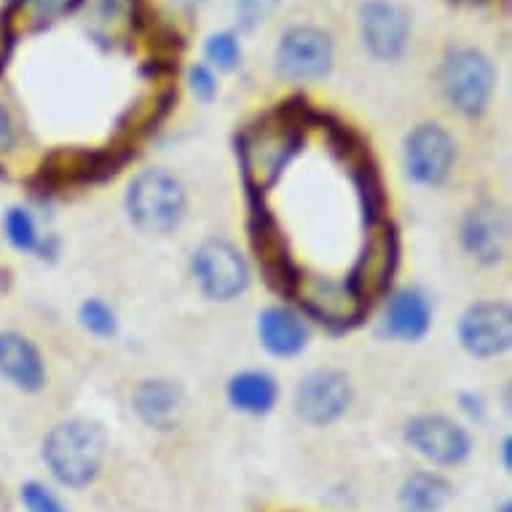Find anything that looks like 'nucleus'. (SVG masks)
<instances>
[{"label":"nucleus","instance_id":"24","mask_svg":"<svg viewBox=\"0 0 512 512\" xmlns=\"http://www.w3.org/2000/svg\"><path fill=\"white\" fill-rule=\"evenodd\" d=\"M204 54H207V62L212 68L218 70H236L242 65V43H239V35L231 33V30H223V33H212L204 43Z\"/></svg>","mask_w":512,"mask_h":512},{"label":"nucleus","instance_id":"11","mask_svg":"<svg viewBox=\"0 0 512 512\" xmlns=\"http://www.w3.org/2000/svg\"><path fill=\"white\" fill-rule=\"evenodd\" d=\"M459 341L464 352L491 360L510 349L512 344V311L502 301L475 303L459 319Z\"/></svg>","mask_w":512,"mask_h":512},{"label":"nucleus","instance_id":"22","mask_svg":"<svg viewBox=\"0 0 512 512\" xmlns=\"http://www.w3.org/2000/svg\"><path fill=\"white\" fill-rule=\"evenodd\" d=\"M84 0H14V6L9 11V22L22 25L25 30H43L59 22L62 17H68L81 6Z\"/></svg>","mask_w":512,"mask_h":512},{"label":"nucleus","instance_id":"2","mask_svg":"<svg viewBox=\"0 0 512 512\" xmlns=\"http://www.w3.org/2000/svg\"><path fill=\"white\" fill-rule=\"evenodd\" d=\"M108 454V437L97 421L70 419L51 429L43 440V462L59 486H92Z\"/></svg>","mask_w":512,"mask_h":512},{"label":"nucleus","instance_id":"29","mask_svg":"<svg viewBox=\"0 0 512 512\" xmlns=\"http://www.w3.org/2000/svg\"><path fill=\"white\" fill-rule=\"evenodd\" d=\"M14 140H17V135H14V124H11L9 110L3 108V102H0V153L11 151Z\"/></svg>","mask_w":512,"mask_h":512},{"label":"nucleus","instance_id":"28","mask_svg":"<svg viewBox=\"0 0 512 512\" xmlns=\"http://www.w3.org/2000/svg\"><path fill=\"white\" fill-rule=\"evenodd\" d=\"M188 84H191V92H194L196 100L212 102L218 97V78H215L210 65H194L191 76H188Z\"/></svg>","mask_w":512,"mask_h":512},{"label":"nucleus","instance_id":"14","mask_svg":"<svg viewBox=\"0 0 512 512\" xmlns=\"http://www.w3.org/2000/svg\"><path fill=\"white\" fill-rule=\"evenodd\" d=\"M462 247L480 266H494L504 258L507 247V220L491 202L475 204L462 223Z\"/></svg>","mask_w":512,"mask_h":512},{"label":"nucleus","instance_id":"25","mask_svg":"<svg viewBox=\"0 0 512 512\" xmlns=\"http://www.w3.org/2000/svg\"><path fill=\"white\" fill-rule=\"evenodd\" d=\"M78 319H81V325L97 338H113L118 333L116 311L110 309L105 301H97V298H89V301L81 303Z\"/></svg>","mask_w":512,"mask_h":512},{"label":"nucleus","instance_id":"30","mask_svg":"<svg viewBox=\"0 0 512 512\" xmlns=\"http://www.w3.org/2000/svg\"><path fill=\"white\" fill-rule=\"evenodd\" d=\"M462 403H464V411L470 413L472 419H483V411H486V408H483V397H478V395H462Z\"/></svg>","mask_w":512,"mask_h":512},{"label":"nucleus","instance_id":"1","mask_svg":"<svg viewBox=\"0 0 512 512\" xmlns=\"http://www.w3.org/2000/svg\"><path fill=\"white\" fill-rule=\"evenodd\" d=\"M303 145V124L290 108L277 110L239 137V161L252 191H269Z\"/></svg>","mask_w":512,"mask_h":512},{"label":"nucleus","instance_id":"20","mask_svg":"<svg viewBox=\"0 0 512 512\" xmlns=\"http://www.w3.org/2000/svg\"><path fill=\"white\" fill-rule=\"evenodd\" d=\"M228 403L247 416H266L279 400L277 378L266 370H242L228 381Z\"/></svg>","mask_w":512,"mask_h":512},{"label":"nucleus","instance_id":"6","mask_svg":"<svg viewBox=\"0 0 512 512\" xmlns=\"http://www.w3.org/2000/svg\"><path fill=\"white\" fill-rule=\"evenodd\" d=\"M194 277L210 301L228 303L250 285V266L226 239H210L194 252Z\"/></svg>","mask_w":512,"mask_h":512},{"label":"nucleus","instance_id":"8","mask_svg":"<svg viewBox=\"0 0 512 512\" xmlns=\"http://www.w3.org/2000/svg\"><path fill=\"white\" fill-rule=\"evenodd\" d=\"M405 443L435 467H459L470 459V432L440 413H421L405 424Z\"/></svg>","mask_w":512,"mask_h":512},{"label":"nucleus","instance_id":"12","mask_svg":"<svg viewBox=\"0 0 512 512\" xmlns=\"http://www.w3.org/2000/svg\"><path fill=\"white\" fill-rule=\"evenodd\" d=\"M360 30L370 54L392 62L405 51L411 22L408 14L392 0H368L360 9Z\"/></svg>","mask_w":512,"mask_h":512},{"label":"nucleus","instance_id":"27","mask_svg":"<svg viewBox=\"0 0 512 512\" xmlns=\"http://www.w3.org/2000/svg\"><path fill=\"white\" fill-rule=\"evenodd\" d=\"M22 504H25L27 512H68L65 504L59 502L57 496L51 494L49 488L38 483V480H30L22 486Z\"/></svg>","mask_w":512,"mask_h":512},{"label":"nucleus","instance_id":"21","mask_svg":"<svg viewBox=\"0 0 512 512\" xmlns=\"http://www.w3.org/2000/svg\"><path fill=\"white\" fill-rule=\"evenodd\" d=\"M451 499H454L451 480L432 470H419L408 475L397 494L403 512H443Z\"/></svg>","mask_w":512,"mask_h":512},{"label":"nucleus","instance_id":"16","mask_svg":"<svg viewBox=\"0 0 512 512\" xmlns=\"http://www.w3.org/2000/svg\"><path fill=\"white\" fill-rule=\"evenodd\" d=\"M135 413L140 416L145 427L156 429V432H169L175 429L183 419L185 397L183 389L177 387L169 378H148L135 389L132 397Z\"/></svg>","mask_w":512,"mask_h":512},{"label":"nucleus","instance_id":"18","mask_svg":"<svg viewBox=\"0 0 512 512\" xmlns=\"http://www.w3.org/2000/svg\"><path fill=\"white\" fill-rule=\"evenodd\" d=\"M384 325H387L389 336L400 338V341H421L432 328L429 298L416 287H405L392 295Z\"/></svg>","mask_w":512,"mask_h":512},{"label":"nucleus","instance_id":"3","mask_svg":"<svg viewBox=\"0 0 512 512\" xmlns=\"http://www.w3.org/2000/svg\"><path fill=\"white\" fill-rule=\"evenodd\" d=\"M126 212L145 234H169L185 215L183 185L164 169H145L126 188Z\"/></svg>","mask_w":512,"mask_h":512},{"label":"nucleus","instance_id":"31","mask_svg":"<svg viewBox=\"0 0 512 512\" xmlns=\"http://www.w3.org/2000/svg\"><path fill=\"white\" fill-rule=\"evenodd\" d=\"M510 445H512V440L510 437H504V443H502V456H504V470L510 472Z\"/></svg>","mask_w":512,"mask_h":512},{"label":"nucleus","instance_id":"32","mask_svg":"<svg viewBox=\"0 0 512 512\" xmlns=\"http://www.w3.org/2000/svg\"><path fill=\"white\" fill-rule=\"evenodd\" d=\"M180 3H185V6H194V3H199V0H180Z\"/></svg>","mask_w":512,"mask_h":512},{"label":"nucleus","instance_id":"5","mask_svg":"<svg viewBox=\"0 0 512 512\" xmlns=\"http://www.w3.org/2000/svg\"><path fill=\"white\" fill-rule=\"evenodd\" d=\"M295 416L309 427H330L344 419L352 405V384L341 370H311L295 387Z\"/></svg>","mask_w":512,"mask_h":512},{"label":"nucleus","instance_id":"10","mask_svg":"<svg viewBox=\"0 0 512 512\" xmlns=\"http://www.w3.org/2000/svg\"><path fill=\"white\" fill-rule=\"evenodd\" d=\"M405 172L413 183L443 185L456 161L454 137L437 124H419L405 137Z\"/></svg>","mask_w":512,"mask_h":512},{"label":"nucleus","instance_id":"19","mask_svg":"<svg viewBox=\"0 0 512 512\" xmlns=\"http://www.w3.org/2000/svg\"><path fill=\"white\" fill-rule=\"evenodd\" d=\"M137 19V0H92L86 30L105 46H118L135 33Z\"/></svg>","mask_w":512,"mask_h":512},{"label":"nucleus","instance_id":"23","mask_svg":"<svg viewBox=\"0 0 512 512\" xmlns=\"http://www.w3.org/2000/svg\"><path fill=\"white\" fill-rule=\"evenodd\" d=\"M3 231H6V239L14 250L19 252H41L43 239L38 234V226H35V218L25 207H11L3 218Z\"/></svg>","mask_w":512,"mask_h":512},{"label":"nucleus","instance_id":"7","mask_svg":"<svg viewBox=\"0 0 512 512\" xmlns=\"http://www.w3.org/2000/svg\"><path fill=\"white\" fill-rule=\"evenodd\" d=\"M274 68L287 81H319L333 70V41L319 27H290L279 38Z\"/></svg>","mask_w":512,"mask_h":512},{"label":"nucleus","instance_id":"13","mask_svg":"<svg viewBox=\"0 0 512 512\" xmlns=\"http://www.w3.org/2000/svg\"><path fill=\"white\" fill-rule=\"evenodd\" d=\"M395 263V231L387 223H376V226L370 228L368 244H365V250L357 258V266H354L352 277H349V285L354 287V293L360 295L362 301L368 303L373 295L387 290L392 271H395Z\"/></svg>","mask_w":512,"mask_h":512},{"label":"nucleus","instance_id":"9","mask_svg":"<svg viewBox=\"0 0 512 512\" xmlns=\"http://www.w3.org/2000/svg\"><path fill=\"white\" fill-rule=\"evenodd\" d=\"M290 293L301 301V306L325 325L346 328L362 317L365 301L354 293V287L330 277H314V274H298L290 287Z\"/></svg>","mask_w":512,"mask_h":512},{"label":"nucleus","instance_id":"26","mask_svg":"<svg viewBox=\"0 0 512 512\" xmlns=\"http://www.w3.org/2000/svg\"><path fill=\"white\" fill-rule=\"evenodd\" d=\"M279 0H234L236 19L242 30H255L271 17V11L277 9Z\"/></svg>","mask_w":512,"mask_h":512},{"label":"nucleus","instance_id":"17","mask_svg":"<svg viewBox=\"0 0 512 512\" xmlns=\"http://www.w3.org/2000/svg\"><path fill=\"white\" fill-rule=\"evenodd\" d=\"M258 338L274 357H295L309 346V325L298 311L287 306H269L258 317Z\"/></svg>","mask_w":512,"mask_h":512},{"label":"nucleus","instance_id":"15","mask_svg":"<svg viewBox=\"0 0 512 512\" xmlns=\"http://www.w3.org/2000/svg\"><path fill=\"white\" fill-rule=\"evenodd\" d=\"M0 376L25 395H35L46 387V365L30 338L14 330H0Z\"/></svg>","mask_w":512,"mask_h":512},{"label":"nucleus","instance_id":"4","mask_svg":"<svg viewBox=\"0 0 512 512\" xmlns=\"http://www.w3.org/2000/svg\"><path fill=\"white\" fill-rule=\"evenodd\" d=\"M440 86L451 108L464 116H480L494 94L496 70L483 51L459 46L445 54L443 68H440Z\"/></svg>","mask_w":512,"mask_h":512}]
</instances>
